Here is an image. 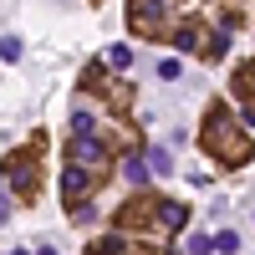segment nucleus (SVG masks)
I'll list each match as a JSON object with an SVG mask.
<instances>
[{"label":"nucleus","mask_w":255,"mask_h":255,"mask_svg":"<svg viewBox=\"0 0 255 255\" xmlns=\"http://www.w3.org/2000/svg\"><path fill=\"white\" fill-rule=\"evenodd\" d=\"M199 143H204V153L215 158L220 168H245V163L255 158V143L245 138V128L235 123V113H230L225 102H209V108H204Z\"/></svg>","instance_id":"f257e3e1"},{"label":"nucleus","mask_w":255,"mask_h":255,"mask_svg":"<svg viewBox=\"0 0 255 255\" xmlns=\"http://www.w3.org/2000/svg\"><path fill=\"white\" fill-rule=\"evenodd\" d=\"M41 158H46V143L10 148V153L0 158V179H5L20 199H36V194H41Z\"/></svg>","instance_id":"f03ea898"},{"label":"nucleus","mask_w":255,"mask_h":255,"mask_svg":"<svg viewBox=\"0 0 255 255\" xmlns=\"http://www.w3.org/2000/svg\"><path fill=\"white\" fill-rule=\"evenodd\" d=\"M158 209H163V199L158 194H148V189H138L128 204H118V215H113V225H118V235H138V230H163L158 225Z\"/></svg>","instance_id":"7ed1b4c3"},{"label":"nucleus","mask_w":255,"mask_h":255,"mask_svg":"<svg viewBox=\"0 0 255 255\" xmlns=\"http://www.w3.org/2000/svg\"><path fill=\"white\" fill-rule=\"evenodd\" d=\"M128 20H133V31L148 36V41L174 36V20H168V10L158 5V0H128Z\"/></svg>","instance_id":"20e7f679"},{"label":"nucleus","mask_w":255,"mask_h":255,"mask_svg":"<svg viewBox=\"0 0 255 255\" xmlns=\"http://www.w3.org/2000/svg\"><path fill=\"white\" fill-rule=\"evenodd\" d=\"M102 179L97 174H87V168H77V163H67V174H61V204L67 209H82L92 199V189H97Z\"/></svg>","instance_id":"39448f33"},{"label":"nucleus","mask_w":255,"mask_h":255,"mask_svg":"<svg viewBox=\"0 0 255 255\" xmlns=\"http://www.w3.org/2000/svg\"><path fill=\"white\" fill-rule=\"evenodd\" d=\"M67 158L77 163V168H87V174H102V168H108V143H102V138H72L67 143Z\"/></svg>","instance_id":"423d86ee"},{"label":"nucleus","mask_w":255,"mask_h":255,"mask_svg":"<svg viewBox=\"0 0 255 255\" xmlns=\"http://www.w3.org/2000/svg\"><path fill=\"white\" fill-rule=\"evenodd\" d=\"M158 225H163V230H184V225H189V209H184L179 199H163V209H158Z\"/></svg>","instance_id":"0eeeda50"},{"label":"nucleus","mask_w":255,"mask_h":255,"mask_svg":"<svg viewBox=\"0 0 255 255\" xmlns=\"http://www.w3.org/2000/svg\"><path fill=\"white\" fill-rule=\"evenodd\" d=\"M143 163H148V168H153V174H163V179H168V174H174V153H168V148H163V143H148V158H143Z\"/></svg>","instance_id":"6e6552de"},{"label":"nucleus","mask_w":255,"mask_h":255,"mask_svg":"<svg viewBox=\"0 0 255 255\" xmlns=\"http://www.w3.org/2000/svg\"><path fill=\"white\" fill-rule=\"evenodd\" d=\"M102 61H108L113 72H128V67H133V46H108V51H102Z\"/></svg>","instance_id":"1a4fd4ad"},{"label":"nucleus","mask_w":255,"mask_h":255,"mask_svg":"<svg viewBox=\"0 0 255 255\" xmlns=\"http://www.w3.org/2000/svg\"><path fill=\"white\" fill-rule=\"evenodd\" d=\"M235 92H240V97H255V56L235 72Z\"/></svg>","instance_id":"9d476101"},{"label":"nucleus","mask_w":255,"mask_h":255,"mask_svg":"<svg viewBox=\"0 0 255 255\" xmlns=\"http://www.w3.org/2000/svg\"><path fill=\"white\" fill-rule=\"evenodd\" d=\"M92 128H97V123H92V113H87V108H77V113H72V138H87Z\"/></svg>","instance_id":"9b49d317"},{"label":"nucleus","mask_w":255,"mask_h":255,"mask_svg":"<svg viewBox=\"0 0 255 255\" xmlns=\"http://www.w3.org/2000/svg\"><path fill=\"white\" fill-rule=\"evenodd\" d=\"M123 174L133 179L138 189H143V184H148V163H143V158H128V163H123Z\"/></svg>","instance_id":"f8f14e48"},{"label":"nucleus","mask_w":255,"mask_h":255,"mask_svg":"<svg viewBox=\"0 0 255 255\" xmlns=\"http://www.w3.org/2000/svg\"><path fill=\"white\" fill-rule=\"evenodd\" d=\"M0 61H20V36H0Z\"/></svg>","instance_id":"ddd939ff"},{"label":"nucleus","mask_w":255,"mask_h":255,"mask_svg":"<svg viewBox=\"0 0 255 255\" xmlns=\"http://www.w3.org/2000/svg\"><path fill=\"white\" fill-rule=\"evenodd\" d=\"M209 250H215V235H204V230L189 235V255H209Z\"/></svg>","instance_id":"4468645a"},{"label":"nucleus","mask_w":255,"mask_h":255,"mask_svg":"<svg viewBox=\"0 0 255 255\" xmlns=\"http://www.w3.org/2000/svg\"><path fill=\"white\" fill-rule=\"evenodd\" d=\"M179 72H184V67H179L174 56H163V61H158V82H179Z\"/></svg>","instance_id":"2eb2a0df"},{"label":"nucleus","mask_w":255,"mask_h":255,"mask_svg":"<svg viewBox=\"0 0 255 255\" xmlns=\"http://www.w3.org/2000/svg\"><path fill=\"white\" fill-rule=\"evenodd\" d=\"M215 250H225V255H235V250H240V235H235V230H225V235L215 240Z\"/></svg>","instance_id":"dca6fc26"},{"label":"nucleus","mask_w":255,"mask_h":255,"mask_svg":"<svg viewBox=\"0 0 255 255\" xmlns=\"http://www.w3.org/2000/svg\"><path fill=\"white\" fill-rule=\"evenodd\" d=\"M0 225H10V194L0 189Z\"/></svg>","instance_id":"f3484780"},{"label":"nucleus","mask_w":255,"mask_h":255,"mask_svg":"<svg viewBox=\"0 0 255 255\" xmlns=\"http://www.w3.org/2000/svg\"><path fill=\"white\" fill-rule=\"evenodd\" d=\"M36 255H56V245H41V250H36Z\"/></svg>","instance_id":"a211bd4d"},{"label":"nucleus","mask_w":255,"mask_h":255,"mask_svg":"<svg viewBox=\"0 0 255 255\" xmlns=\"http://www.w3.org/2000/svg\"><path fill=\"white\" fill-rule=\"evenodd\" d=\"M10 255H31V250H10Z\"/></svg>","instance_id":"6ab92c4d"}]
</instances>
